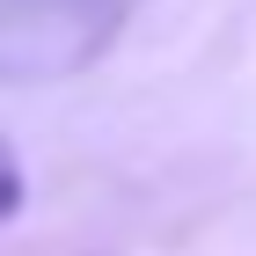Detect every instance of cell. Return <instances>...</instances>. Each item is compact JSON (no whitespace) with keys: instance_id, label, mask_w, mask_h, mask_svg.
<instances>
[{"instance_id":"cell-1","label":"cell","mask_w":256,"mask_h":256,"mask_svg":"<svg viewBox=\"0 0 256 256\" xmlns=\"http://www.w3.org/2000/svg\"><path fill=\"white\" fill-rule=\"evenodd\" d=\"M15 205H22V168H15V154L0 146V220H15Z\"/></svg>"}]
</instances>
